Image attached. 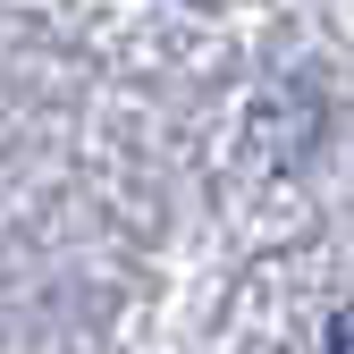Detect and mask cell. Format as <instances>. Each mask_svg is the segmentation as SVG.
<instances>
[{
  "instance_id": "cell-1",
  "label": "cell",
  "mask_w": 354,
  "mask_h": 354,
  "mask_svg": "<svg viewBox=\"0 0 354 354\" xmlns=\"http://www.w3.org/2000/svg\"><path fill=\"white\" fill-rule=\"evenodd\" d=\"M321 354H354V304H346V313L329 321V346H321Z\"/></svg>"
}]
</instances>
